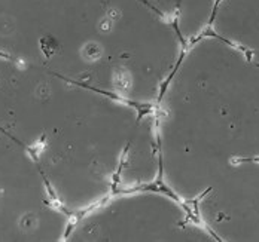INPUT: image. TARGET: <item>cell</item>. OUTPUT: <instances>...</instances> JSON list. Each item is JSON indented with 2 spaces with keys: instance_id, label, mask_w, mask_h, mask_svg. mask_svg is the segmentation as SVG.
Segmentation results:
<instances>
[{
  "instance_id": "1",
  "label": "cell",
  "mask_w": 259,
  "mask_h": 242,
  "mask_svg": "<svg viewBox=\"0 0 259 242\" xmlns=\"http://www.w3.org/2000/svg\"><path fill=\"white\" fill-rule=\"evenodd\" d=\"M186 48L142 0H0V55L154 107Z\"/></svg>"
},
{
  "instance_id": "2",
  "label": "cell",
  "mask_w": 259,
  "mask_h": 242,
  "mask_svg": "<svg viewBox=\"0 0 259 242\" xmlns=\"http://www.w3.org/2000/svg\"><path fill=\"white\" fill-rule=\"evenodd\" d=\"M145 108L0 55V128L30 150L73 217L118 192Z\"/></svg>"
},
{
  "instance_id": "3",
  "label": "cell",
  "mask_w": 259,
  "mask_h": 242,
  "mask_svg": "<svg viewBox=\"0 0 259 242\" xmlns=\"http://www.w3.org/2000/svg\"><path fill=\"white\" fill-rule=\"evenodd\" d=\"M154 113L159 185L192 205L231 162L259 159V63L208 31L186 45Z\"/></svg>"
},
{
  "instance_id": "4",
  "label": "cell",
  "mask_w": 259,
  "mask_h": 242,
  "mask_svg": "<svg viewBox=\"0 0 259 242\" xmlns=\"http://www.w3.org/2000/svg\"><path fill=\"white\" fill-rule=\"evenodd\" d=\"M67 242H216L186 204L167 189L118 190L85 210L70 224Z\"/></svg>"
},
{
  "instance_id": "5",
  "label": "cell",
  "mask_w": 259,
  "mask_h": 242,
  "mask_svg": "<svg viewBox=\"0 0 259 242\" xmlns=\"http://www.w3.org/2000/svg\"><path fill=\"white\" fill-rule=\"evenodd\" d=\"M72 221L30 150L0 128V242L66 241Z\"/></svg>"
},
{
  "instance_id": "6",
  "label": "cell",
  "mask_w": 259,
  "mask_h": 242,
  "mask_svg": "<svg viewBox=\"0 0 259 242\" xmlns=\"http://www.w3.org/2000/svg\"><path fill=\"white\" fill-rule=\"evenodd\" d=\"M192 208L216 242H259V159L231 162Z\"/></svg>"
},
{
  "instance_id": "7",
  "label": "cell",
  "mask_w": 259,
  "mask_h": 242,
  "mask_svg": "<svg viewBox=\"0 0 259 242\" xmlns=\"http://www.w3.org/2000/svg\"><path fill=\"white\" fill-rule=\"evenodd\" d=\"M208 31L259 63V0H219Z\"/></svg>"
},
{
  "instance_id": "8",
  "label": "cell",
  "mask_w": 259,
  "mask_h": 242,
  "mask_svg": "<svg viewBox=\"0 0 259 242\" xmlns=\"http://www.w3.org/2000/svg\"><path fill=\"white\" fill-rule=\"evenodd\" d=\"M159 17L178 30L183 42L208 33L210 23L219 0H142Z\"/></svg>"
}]
</instances>
